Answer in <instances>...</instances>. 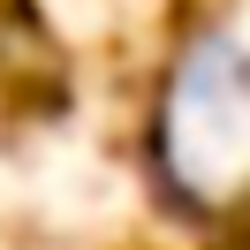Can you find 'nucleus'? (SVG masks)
Returning <instances> with one entry per match:
<instances>
[{"label":"nucleus","mask_w":250,"mask_h":250,"mask_svg":"<svg viewBox=\"0 0 250 250\" xmlns=\"http://www.w3.org/2000/svg\"><path fill=\"white\" fill-rule=\"evenodd\" d=\"M159 167L189 205L250 189V46L235 31L189 38L159 99Z\"/></svg>","instance_id":"f257e3e1"}]
</instances>
